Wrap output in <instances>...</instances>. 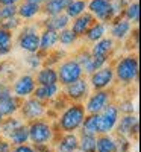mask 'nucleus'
Masks as SVG:
<instances>
[{
    "label": "nucleus",
    "mask_w": 141,
    "mask_h": 152,
    "mask_svg": "<svg viewBox=\"0 0 141 152\" xmlns=\"http://www.w3.org/2000/svg\"><path fill=\"white\" fill-rule=\"evenodd\" d=\"M138 58L135 55H129V56H124L121 58L117 66L114 69V75L117 76V79L123 84H131L138 78Z\"/></svg>",
    "instance_id": "nucleus-1"
},
{
    "label": "nucleus",
    "mask_w": 141,
    "mask_h": 152,
    "mask_svg": "<svg viewBox=\"0 0 141 152\" xmlns=\"http://www.w3.org/2000/svg\"><path fill=\"white\" fill-rule=\"evenodd\" d=\"M84 117H85V108L82 105H79V104L78 105H71L61 116L59 126L62 128V131L73 132L82 125Z\"/></svg>",
    "instance_id": "nucleus-2"
},
{
    "label": "nucleus",
    "mask_w": 141,
    "mask_h": 152,
    "mask_svg": "<svg viewBox=\"0 0 141 152\" xmlns=\"http://www.w3.org/2000/svg\"><path fill=\"white\" fill-rule=\"evenodd\" d=\"M56 73H58V81L62 85H68L74 81L81 79L82 75H84V70L76 59H68V61L62 62L59 66Z\"/></svg>",
    "instance_id": "nucleus-3"
},
{
    "label": "nucleus",
    "mask_w": 141,
    "mask_h": 152,
    "mask_svg": "<svg viewBox=\"0 0 141 152\" xmlns=\"http://www.w3.org/2000/svg\"><path fill=\"white\" fill-rule=\"evenodd\" d=\"M86 8L89 9V14H93V17H97L100 20V23L111 21L115 17L111 0H91L89 3H86Z\"/></svg>",
    "instance_id": "nucleus-4"
},
{
    "label": "nucleus",
    "mask_w": 141,
    "mask_h": 152,
    "mask_svg": "<svg viewBox=\"0 0 141 152\" xmlns=\"http://www.w3.org/2000/svg\"><path fill=\"white\" fill-rule=\"evenodd\" d=\"M99 116H100L99 134H106L114 128L117 120H118V108L115 105H106L99 113Z\"/></svg>",
    "instance_id": "nucleus-5"
},
{
    "label": "nucleus",
    "mask_w": 141,
    "mask_h": 152,
    "mask_svg": "<svg viewBox=\"0 0 141 152\" xmlns=\"http://www.w3.org/2000/svg\"><path fill=\"white\" fill-rule=\"evenodd\" d=\"M29 138L36 145H46L52 138V128L44 122H33L29 126Z\"/></svg>",
    "instance_id": "nucleus-6"
},
{
    "label": "nucleus",
    "mask_w": 141,
    "mask_h": 152,
    "mask_svg": "<svg viewBox=\"0 0 141 152\" xmlns=\"http://www.w3.org/2000/svg\"><path fill=\"white\" fill-rule=\"evenodd\" d=\"M18 46L29 53H36L40 50V35L35 32L33 28L24 29L18 38Z\"/></svg>",
    "instance_id": "nucleus-7"
},
{
    "label": "nucleus",
    "mask_w": 141,
    "mask_h": 152,
    "mask_svg": "<svg viewBox=\"0 0 141 152\" xmlns=\"http://www.w3.org/2000/svg\"><path fill=\"white\" fill-rule=\"evenodd\" d=\"M114 69L112 67H100L91 73V85L96 90H105L108 85L112 84Z\"/></svg>",
    "instance_id": "nucleus-8"
},
{
    "label": "nucleus",
    "mask_w": 141,
    "mask_h": 152,
    "mask_svg": "<svg viewBox=\"0 0 141 152\" xmlns=\"http://www.w3.org/2000/svg\"><path fill=\"white\" fill-rule=\"evenodd\" d=\"M109 102V93L105 90H97L86 102V111L89 114H99Z\"/></svg>",
    "instance_id": "nucleus-9"
},
{
    "label": "nucleus",
    "mask_w": 141,
    "mask_h": 152,
    "mask_svg": "<svg viewBox=\"0 0 141 152\" xmlns=\"http://www.w3.org/2000/svg\"><path fill=\"white\" fill-rule=\"evenodd\" d=\"M35 78L31 75H24L18 78L14 84V94L17 97H28L33 93L35 90Z\"/></svg>",
    "instance_id": "nucleus-10"
},
{
    "label": "nucleus",
    "mask_w": 141,
    "mask_h": 152,
    "mask_svg": "<svg viewBox=\"0 0 141 152\" xmlns=\"http://www.w3.org/2000/svg\"><path fill=\"white\" fill-rule=\"evenodd\" d=\"M73 20L74 21L71 23L70 29L76 37H84L85 32L88 31V28L94 23V17H93V14H89V12H84V14H81L79 17H76Z\"/></svg>",
    "instance_id": "nucleus-11"
},
{
    "label": "nucleus",
    "mask_w": 141,
    "mask_h": 152,
    "mask_svg": "<svg viewBox=\"0 0 141 152\" xmlns=\"http://www.w3.org/2000/svg\"><path fill=\"white\" fill-rule=\"evenodd\" d=\"M65 87H67V90H65L67 96L71 97L73 100H81L88 93V82L85 79H82V78L71 82V84H68V85H65Z\"/></svg>",
    "instance_id": "nucleus-12"
},
{
    "label": "nucleus",
    "mask_w": 141,
    "mask_h": 152,
    "mask_svg": "<svg viewBox=\"0 0 141 152\" xmlns=\"http://www.w3.org/2000/svg\"><path fill=\"white\" fill-rule=\"evenodd\" d=\"M43 113H44V107L41 104V100L38 99H29L23 105V114L28 119H38L43 116Z\"/></svg>",
    "instance_id": "nucleus-13"
},
{
    "label": "nucleus",
    "mask_w": 141,
    "mask_h": 152,
    "mask_svg": "<svg viewBox=\"0 0 141 152\" xmlns=\"http://www.w3.org/2000/svg\"><path fill=\"white\" fill-rule=\"evenodd\" d=\"M35 82L38 85H52V84H58V73L55 69L52 67H44L36 73V79Z\"/></svg>",
    "instance_id": "nucleus-14"
},
{
    "label": "nucleus",
    "mask_w": 141,
    "mask_h": 152,
    "mask_svg": "<svg viewBox=\"0 0 141 152\" xmlns=\"http://www.w3.org/2000/svg\"><path fill=\"white\" fill-rule=\"evenodd\" d=\"M114 41L111 38H100L99 41L94 43L93 49H91V55L93 56H102V58H108L109 52L112 50Z\"/></svg>",
    "instance_id": "nucleus-15"
},
{
    "label": "nucleus",
    "mask_w": 141,
    "mask_h": 152,
    "mask_svg": "<svg viewBox=\"0 0 141 152\" xmlns=\"http://www.w3.org/2000/svg\"><path fill=\"white\" fill-rule=\"evenodd\" d=\"M58 43V32L52 29H44L40 35V50L47 52V50L53 49Z\"/></svg>",
    "instance_id": "nucleus-16"
},
{
    "label": "nucleus",
    "mask_w": 141,
    "mask_h": 152,
    "mask_svg": "<svg viewBox=\"0 0 141 152\" xmlns=\"http://www.w3.org/2000/svg\"><path fill=\"white\" fill-rule=\"evenodd\" d=\"M68 23H70V18L65 14H58V15L49 17L44 21V26H46V29H52V31L59 32L62 29H65L68 26Z\"/></svg>",
    "instance_id": "nucleus-17"
},
{
    "label": "nucleus",
    "mask_w": 141,
    "mask_h": 152,
    "mask_svg": "<svg viewBox=\"0 0 141 152\" xmlns=\"http://www.w3.org/2000/svg\"><path fill=\"white\" fill-rule=\"evenodd\" d=\"M131 31V21H127L126 18H117L112 23L111 28V35L114 38H118V40H123L126 38V35Z\"/></svg>",
    "instance_id": "nucleus-18"
},
{
    "label": "nucleus",
    "mask_w": 141,
    "mask_h": 152,
    "mask_svg": "<svg viewBox=\"0 0 141 152\" xmlns=\"http://www.w3.org/2000/svg\"><path fill=\"white\" fill-rule=\"evenodd\" d=\"M81 126H82V134H91V135L99 134L100 116L99 114H89V116L84 117V122Z\"/></svg>",
    "instance_id": "nucleus-19"
},
{
    "label": "nucleus",
    "mask_w": 141,
    "mask_h": 152,
    "mask_svg": "<svg viewBox=\"0 0 141 152\" xmlns=\"http://www.w3.org/2000/svg\"><path fill=\"white\" fill-rule=\"evenodd\" d=\"M68 2L70 0H47L44 3V14L47 17L62 14L65 11V6L68 5Z\"/></svg>",
    "instance_id": "nucleus-20"
},
{
    "label": "nucleus",
    "mask_w": 141,
    "mask_h": 152,
    "mask_svg": "<svg viewBox=\"0 0 141 152\" xmlns=\"http://www.w3.org/2000/svg\"><path fill=\"white\" fill-rule=\"evenodd\" d=\"M58 93V85L52 84V85H40V87H35L33 90V96L38 100H47V99H52L55 94Z\"/></svg>",
    "instance_id": "nucleus-21"
},
{
    "label": "nucleus",
    "mask_w": 141,
    "mask_h": 152,
    "mask_svg": "<svg viewBox=\"0 0 141 152\" xmlns=\"http://www.w3.org/2000/svg\"><path fill=\"white\" fill-rule=\"evenodd\" d=\"M85 9H86L85 0H70L68 5L65 6V15L68 18H76L81 14H84Z\"/></svg>",
    "instance_id": "nucleus-22"
},
{
    "label": "nucleus",
    "mask_w": 141,
    "mask_h": 152,
    "mask_svg": "<svg viewBox=\"0 0 141 152\" xmlns=\"http://www.w3.org/2000/svg\"><path fill=\"white\" fill-rule=\"evenodd\" d=\"M106 32V26H105V23H93L91 26L88 28V31L85 32V37H86V40L88 41H99L100 38H103Z\"/></svg>",
    "instance_id": "nucleus-23"
},
{
    "label": "nucleus",
    "mask_w": 141,
    "mask_h": 152,
    "mask_svg": "<svg viewBox=\"0 0 141 152\" xmlns=\"http://www.w3.org/2000/svg\"><path fill=\"white\" fill-rule=\"evenodd\" d=\"M20 104L17 97L8 96L5 99H0V114L2 116H11L12 113H15L18 110Z\"/></svg>",
    "instance_id": "nucleus-24"
},
{
    "label": "nucleus",
    "mask_w": 141,
    "mask_h": 152,
    "mask_svg": "<svg viewBox=\"0 0 141 152\" xmlns=\"http://www.w3.org/2000/svg\"><path fill=\"white\" fill-rule=\"evenodd\" d=\"M96 152H117L115 140L109 135H102L96 138Z\"/></svg>",
    "instance_id": "nucleus-25"
},
{
    "label": "nucleus",
    "mask_w": 141,
    "mask_h": 152,
    "mask_svg": "<svg viewBox=\"0 0 141 152\" xmlns=\"http://www.w3.org/2000/svg\"><path fill=\"white\" fill-rule=\"evenodd\" d=\"M9 135H11V140H12L14 145H17V146L18 145H24L28 142V138H29V128L24 126V125H20L12 132H9Z\"/></svg>",
    "instance_id": "nucleus-26"
},
{
    "label": "nucleus",
    "mask_w": 141,
    "mask_h": 152,
    "mask_svg": "<svg viewBox=\"0 0 141 152\" xmlns=\"http://www.w3.org/2000/svg\"><path fill=\"white\" fill-rule=\"evenodd\" d=\"M40 11H41V6L33 5V3H28V2H24L23 5L17 6V14L20 15V18H32L36 14H40Z\"/></svg>",
    "instance_id": "nucleus-27"
},
{
    "label": "nucleus",
    "mask_w": 141,
    "mask_h": 152,
    "mask_svg": "<svg viewBox=\"0 0 141 152\" xmlns=\"http://www.w3.org/2000/svg\"><path fill=\"white\" fill-rule=\"evenodd\" d=\"M59 152H74L78 149V137L74 134L68 132L65 137L59 142V146H58Z\"/></svg>",
    "instance_id": "nucleus-28"
},
{
    "label": "nucleus",
    "mask_w": 141,
    "mask_h": 152,
    "mask_svg": "<svg viewBox=\"0 0 141 152\" xmlns=\"http://www.w3.org/2000/svg\"><path fill=\"white\" fill-rule=\"evenodd\" d=\"M78 148L82 152H96V135L82 134L81 140H78Z\"/></svg>",
    "instance_id": "nucleus-29"
},
{
    "label": "nucleus",
    "mask_w": 141,
    "mask_h": 152,
    "mask_svg": "<svg viewBox=\"0 0 141 152\" xmlns=\"http://www.w3.org/2000/svg\"><path fill=\"white\" fill-rule=\"evenodd\" d=\"M138 122L135 116H132V114H126V116L120 120V125H118V134L120 135H126L131 132V128L134 126V123Z\"/></svg>",
    "instance_id": "nucleus-30"
},
{
    "label": "nucleus",
    "mask_w": 141,
    "mask_h": 152,
    "mask_svg": "<svg viewBox=\"0 0 141 152\" xmlns=\"http://www.w3.org/2000/svg\"><path fill=\"white\" fill-rule=\"evenodd\" d=\"M124 15L127 21H132V23H138L140 20V3L138 2H132L126 6L124 9Z\"/></svg>",
    "instance_id": "nucleus-31"
},
{
    "label": "nucleus",
    "mask_w": 141,
    "mask_h": 152,
    "mask_svg": "<svg viewBox=\"0 0 141 152\" xmlns=\"http://www.w3.org/2000/svg\"><path fill=\"white\" fill-rule=\"evenodd\" d=\"M76 40H78V37L71 32V29H67L65 28V29H62V31L58 32V41L62 46H71Z\"/></svg>",
    "instance_id": "nucleus-32"
},
{
    "label": "nucleus",
    "mask_w": 141,
    "mask_h": 152,
    "mask_svg": "<svg viewBox=\"0 0 141 152\" xmlns=\"http://www.w3.org/2000/svg\"><path fill=\"white\" fill-rule=\"evenodd\" d=\"M17 15V5H0V20Z\"/></svg>",
    "instance_id": "nucleus-33"
},
{
    "label": "nucleus",
    "mask_w": 141,
    "mask_h": 152,
    "mask_svg": "<svg viewBox=\"0 0 141 152\" xmlns=\"http://www.w3.org/2000/svg\"><path fill=\"white\" fill-rule=\"evenodd\" d=\"M20 26V20L17 17H11V18H6V20H2V23H0V28H3L9 32H12L14 29H17Z\"/></svg>",
    "instance_id": "nucleus-34"
},
{
    "label": "nucleus",
    "mask_w": 141,
    "mask_h": 152,
    "mask_svg": "<svg viewBox=\"0 0 141 152\" xmlns=\"http://www.w3.org/2000/svg\"><path fill=\"white\" fill-rule=\"evenodd\" d=\"M0 46H12V34L0 28Z\"/></svg>",
    "instance_id": "nucleus-35"
},
{
    "label": "nucleus",
    "mask_w": 141,
    "mask_h": 152,
    "mask_svg": "<svg viewBox=\"0 0 141 152\" xmlns=\"http://www.w3.org/2000/svg\"><path fill=\"white\" fill-rule=\"evenodd\" d=\"M21 125V122H18V120H15V119H9L5 125H3V131L6 132V134H9V132H12L17 126H20Z\"/></svg>",
    "instance_id": "nucleus-36"
},
{
    "label": "nucleus",
    "mask_w": 141,
    "mask_h": 152,
    "mask_svg": "<svg viewBox=\"0 0 141 152\" xmlns=\"http://www.w3.org/2000/svg\"><path fill=\"white\" fill-rule=\"evenodd\" d=\"M28 62H29L31 69L36 70V67H40V64H41V59H40V56H38V55H33V53H31V56L28 58Z\"/></svg>",
    "instance_id": "nucleus-37"
},
{
    "label": "nucleus",
    "mask_w": 141,
    "mask_h": 152,
    "mask_svg": "<svg viewBox=\"0 0 141 152\" xmlns=\"http://www.w3.org/2000/svg\"><path fill=\"white\" fill-rule=\"evenodd\" d=\"M12 152H35L31 146H26V145H18L14 151H12Z\"/></svg>",
    "instance_id": "nucleus-38"
},
{
    "label": "nucleus",
    "mask_w": 141,
    "mask_h": 152,
    "mask_svg": "<svg viewBox=\"0 0 141 152\" xmlns=\"http://www.w3.org/2000/svg\"><path fill=\"white\" fill-rule=\"evenodd\" d=\"M0 152H11L9 143H6V142H3V140H0Z\"/></svg>",
    "instance_id": "nucleus-39"
},
{
    "label": "nucleus",
    "mask_w": 141,
    "mask_h": 152,
    "mask_svg": "<svg viewBox=\"0 0 141 152\" xmlns=\"http://www.w3.org/2000/svg\"><path fill=\"white\" fill-rule=\"evenodd\" d=\"M120 110H124L126 113H132L134 111V107H132L131 102H127V104H123V108H120Z\"/></svg>",
    "instance_id": "nucleus-40"
},
{
    "label": "nucleus",
    "mask_w": 141,
    "mask_h": 152,
    "mask_svg": "<svg viewBox=\"0 0 141 152\" xmlns=\"http://www.w3.org/2000/svg\"><path fill=\"white\" fill-rule=\"evenodd\" d=\"M20 0H0V5H17Z\"/></svg>",
    "instance_id": "nucleus-41"
},
{
    "label": "nucleus",
    "mask_w": 141,
    "mask_h": 152,
    "mask_svg": "<svg viewBox=\"0 0 141 152\" xmlns=\"http://www.w3.org/2000/svg\"><path fill=\"white\" fill-rule=\"evenodd\" d=\"M28 3H33V5H38V6H41V5H44L47 0H26Z\"/></svg>",
    "instance_id": "nucleus-42"
},
{
    "label": "nucleus",
    "mask_w": 141,
    "mask_h": 152,
    "mask_svg": "<svg viewBox=\"0 0 141 152\" xmlns=\"http://www.w3.org/2000/svg\"><path fill=\"white\" fill-rule=\"evenodd\" d=\"M2 120H3V116H2V114H0V123H2Z\"/></svg>",
    "instance_id": "nucleus-43"
},
{
    "label": "nucleus",
    "mask_w": 141,
    "mask_h": 152,
    "mask_svg": "<svg viewBox=\"0 0 141 152\" xmlns=\"http://www.w3.org/2000/svg\"><path fill=\"white\" fill-rule=\"evenodd\" d=\"M44 152H49V151H44Z\"/></svg>",
    "instance_id": "nucleus-44"
},
{
    "label": "nucleus",
    "mask_w": 141,
    "mask_h": 152,
    "mask_svg": "<svg viewBox=\"0 0 141 152\" xmlns=\"http://www.w3.org/2000/svg\"><path fill=\"white\" fill-rule=\"evenodd\" d=\"M0 88H2V87H0Z\"/></svg>",
    "instance_id": "nucleus-45"
}]
</instances>
